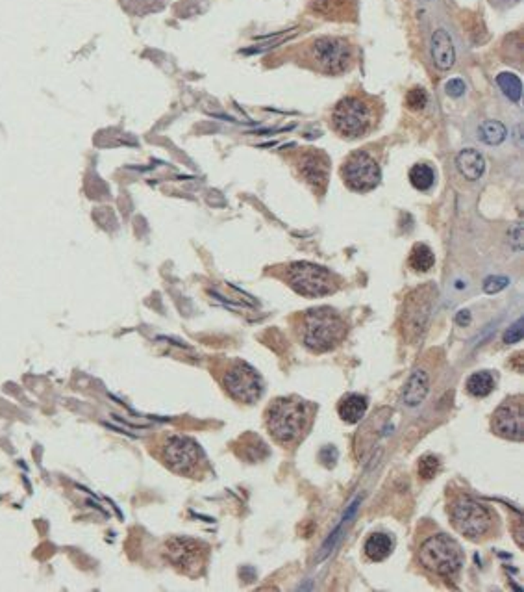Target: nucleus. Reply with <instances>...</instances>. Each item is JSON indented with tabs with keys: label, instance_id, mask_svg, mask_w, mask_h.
Listing matches in <instances>:
<instances>
[{
	"label": "nucleus",
	"instance_id": "f257e3e1",
	"mask_svg": "<svg viewBox=\"0 0 524 592\" xmlns=\"http://www.w3.org/2000/svg\"><path fill=\"white\" fill-rule=\"evenodd\" d=\"M346 337V323L339 312L330 307L306 310L300 316V338L313 353H326Z\"/></svg>",
	"mask_w": 524,
	"mask_h": 592
},
{
	"label": "nucleus",
	"instance_id": "f03ea898",
	"mask_svg": "<svg viewBox=\"0 0 524 592\" xmlns=\"http://www.w3.org/2000/svg\"><path fill=\"white\" fill-rule=\"evenodd\" d=\"M380 108L367 95H346L332 111V127L345 140L367 136L380 121Z\"/></svg>",
	"mask_w": 524,
	"mask_h": 592
},
{
	"label": "nucleus",
	"instance_id": "7ed1b4c3",
	"mask_svg": "<svg viewBox=\"0 0 524 592\" xmlns=\"http://www.w3.org/2000/svg\"><path fill=\"white\" fill-rule=\"evenodd\" d=\"M310 406L300 397H278L267 406L265 424L272 438L280 444L300 440L310 425Z\"/></svg>",
	"mask_w": 524,
	"mask_h": 592
},
{
	"label": "nucleus",
	"instance_id": "20e7f679",
	"mask_svg": "<svg viewBox=\"0 0 524 592\" xmlns=\"http://www.w3.org/2000/svg\"><path fill=\"white\" fill-rule=\"evenodd\" d=\"M306 62L324 75H341L354 64V47L343 37H317L306 47Z\"/></svg>",
	"mask_w": 524,
	"mask_h": 592
},
{
	"label": "nucleus",
	"instance_id": "39448f33",
	"mask_svg": "<svg viewBox=\"0 0 524 592\" xmlns=\"http://www.w3.org/2000/svg\"><path fill=\"white\" fill-rule=\"evenodd\" d=\"M283 280L304 297H323L339 288V279L326 267L311 262H291L283 269Z\"/></svg>",
	"mask_w": 524,
	"mask_h": 592
},
{
	"label": "nucleus",
	"instance_id": "423d86ee",
	"mask_svg": "<svg viewBox=\"0 0 524 592\" xmlns=\"http://www.w3.org/2000/svg\"><path fill=\"white\" fill-rule=\"evenodd\" d=\"M419 561L428 572H432L441 577H454L460 574L463 566V552L460 544L449 535H433L424 540L419 550Z\"/></svg>",
	"mask_w": 524,
	"mask_h": 592
},
{
	"label": "nucleus",
	"instance_id": "0eeeda50",
	"mask_svg": "<svg viewBox=\"0 0 524 592\" xmlns=\"http://www.w3.org/2000/svg\"><path fill=\"white\" fill-rule=\"evenodd\" d=\"M449 514L454 528L467 539L478 540L489 533L493 528V517L489 509L469 494H456L450 499Z\"/></svg>",
	"mask_w": 524,
	"mask_h": 592
},
{
	"label": "nucleus",
	"instance_id": "6e6552de",
	"mask_svg": "<svg viewBox=\"0 0 524 592\" xmlns=\"http://www.w3.org/2000/svg\"><path fill=\"white\" fill-rule=\"evenodd\" d=\"M438 297V288L433 285H422L404 299L402 307V332L408 342L421 340L432 320L433 305Z\"/></svg>",
	"mask_w": 524,
	"mask_h": 592
},
{
	"label": "nucleus",
	"instance_id": "1a4fd4ad",
	"mask_svg": "<svg viewBox=\"0 0 524 592\" xmlns=\"http://www.w3.org/2000/svg\"><path fill=\"white\" fill-rule=\"evenodd\" d=\"M341 177L352 192L365 193L380 184L382 171L375 156L367 151H354L341 168Z\"/></svg>",
	"mask_w": 524,
	"mask_h": 592
},
{
	"label": "nucleus",
	"instance_id": "9d476101",
	"mask_svg": "<svg viewBox=\"0 0 524 592\" xmlns=\"http://www.w3.org/2000/svg\"><path fill=\"white\" fill-rule=\"evenodd\" d=\"M225 388L234 400L241 403H254L259 400V395L263 392V383L256 370L248 366L245 362H236L234 366L225 373Z\"/></svg>",
	"mask_w": 524,
	"mask_h": 592
},
{
	"label": "nucleus",
	"instance_id": "9b49d317",
	"mask_svg": "<svg viewBox=\"0 0 524 592\" xmlns=\"http://www.w3.org/2000/svg\"><path fill=\"white\" fill-rule=\"evenodd\" d=\"M200 459V449L195 442L185 436H171L163 446V460L171 470L189 474Z\"/></svg>",
	"mask_w": 524,
	"mask_h": 592
},
{
	"label": "nucleus",
	"instance_id": "f8f14e48",
	"mask_svg": "<svg viewBox=\"0 0 524 592\" xmlns=\"http://www.w3.org/2000/svg\"><path fill=\"white\" fill-rule=\"evenodd\" d=\"M297 168L300 177L317 193L326 190L330 179V160L323 151H302L297 158Z\"/></svg>",
	"mask_w": 524,
	"mask_h": 592
},
{
	"label": "nucleus",
	"instance_id": "ddd939ff",
	"mask_svg": "<svg viewBox=\"0 0 524 592\" xmlns=\"http://www.w3.org/2000/svg\"><path fill=\"white\" fill-rule=\"evenodd\" d=\"M493 431L502 438L521 440L523 438V403L521 397L504 401L493 414Z\"/></svg>",
	"mask_w": 524,
	"mask_h": 592
},
{
	"label": "nucleus",
	"instance_id": "4468645a",
	"mask_svg": "<svg viewBox=\"0 0 524 592\" xmlns=\"http://www.w3.org/2000/svg\"><path fill=\"white\" fill-rule=\"evenodd\" d=\"M167 555L174 564H178L182 568H189V566L200 564L202 550L195 540L174 539L167 544Z\"/></svg>",
	"mask_w": 524,
	"mask_h": 592
},
{
	"label": "nucleus",
	"instance_id": "2eb2a0df",
	"mask_svg": "<svg viewBox=\"0 0 524 592\" xmlns=\"http://www.w3.org/2000/svg\"><path fill=\"white\" fill-rule=\"evenodd\" d=\"M432 60L439 71L452 69L456 62V48L449 32L438 30L432 35Z\"/></svg>",
	"mask_w": 524,
	"mask_h": 592
},
{
	"label": "nucleus",
	"instance_id": "dca6fc26",
	"mask_svg": "<svg viewBox=\"0 0 524 592\" xmlns=\"http://www.w3.org/2000/svg\"><path fill=\"white\" fill-rule=\"evenodd\" d=\"M456 165L467 180H478L485 171V158L474 149H463L456 158Z\"/></svg>",
	"mask_w": 524,
	"mask_h": 592
},
{
	"label": "nucleus",
	"instance_id": "f3484780",
	"mask_svg": "<svg viewBox=\"0 0 524 592\" xmlns=\"http://www.w3.org/2000/svg\"><path fill=\"white\" fill-rule=\"evenodd\" d=\"M367 411V397L359 394H346L337 405V413L346 424H357Z\"/></svg>",
	"mask_w": 524,
	"mask_h": 592
},
{
	"label": "nucleus",
	"instance_id": "a211bd4d",
	"mask_svg": "<svg viewBox=\"0 0 524 592\" xmlns=\"http://www.w3.org/2000/svg\"><path fill=\"white\" fill-rule=\"evenodd\" d=\"M428 386H430V381H428L427 373L422 372V370L413 372V375L409 377L408 384H406V388H404V403L408 406L421 405L428 394Z\"/></svg>",
	"mask_w": 524,
	"mask_h": 592
},
{
	"label": "nucleus",
	"instance_id": "6ab92c4d",
	"mask_svg": "<svg viewBox=\"0 0 524 592\" xmlns=\"http://www.w3.org/2000/svg\"><path fill=\"white\" fill-rule=\"evenodd\" d=\"M393 552V540L389 535L386 533H375L371 535L367 542H365V555L375 561V563H380L384 559H387Z\"/></svg>",
	"mask_w": 524,
	"mask_h": 592
},
{
	"label": "nucleus",
	"instance_id": "aec40b11",
	"mask_svg": "<svg viewBox=\"0 0 524 592\" xmlns=\"http://www.w3.org/2000/svg\"><path fill=\"white\" fill-rule=\"evenodd\" d=\"M408 262L409 267L417 273H427L436 264V256H433V251L427 244H415L411 253H409Z\"/></svg>",
	"mask_w": 524,
	"mask_h": 592
},
{
	"label": "nucleus",
	"instance_id": "412c9836",
	"mask_svg": "<svg viewBox=\"0 0 524 592\" xmlns=\"http://www.w3.org/2000/svg\"><path fill=\"white\" fill-rule=\"evenodd\" d=\"M478 136L480 141H484L485 145H500L507 138V128L504 127V123L489 119L480 125Z\"/></svg>",
	"mask_w": 524,
	"mask_h": 592
},
{
	"label": "nucleus",
	"instance_id": "4be33fe9",
	"mask_svg": "<svg viewBox=\"0 0 524 592\" xmlns=\"http://www.w3.org/2000/svg\"><path fill=\"white\" fill-rule=\"evenodd\" d=\"M409 182L415 190L428 192L436 182V171L428 163H415L413 168L409 169Z\"/></svg>",
	"mask_w": 524,
	"mask_h": 592
},
{
	"label": "nucleus",
	"instance_id": "5701e85b",
	"mask_svg": "<svg viewBox=\"0 0 524 592\" xmlns=\"http://www.w3.org/2000/svg\"><path fill=\"white\" fill-rule=\"evenodd\" d=\"M467 392L474 397H485L495 388V377L489 372H476L467 379Z\"/></svg>",
	"mask_w": 524,
	"mask_h": 592
},
{
	"label": "nucleus",
	"instance_id": "b1692460",
	"mask_svg": "<svg viewBox=\"0 0 524 592\" xmlns=\"http://www.w3.org/2000/svg\"><path fill=\"white\" fill-rule=\"evenodd\" d=\"M348 4L346 0H315L313 12L326 19H345Z\"/></svg>",
	"mask_w": 524,
	"mask_h": 592
},
{
	"label": "nucleus",
	"instance_id": "393cba45",
	"mask_svg": "<svg viewBox=\"0 0 524 592\" xmlns=\"http://www.w3.org/2000/svg\"><path fill=\"white\" fill-rule=\"evenodd\" d=\"M496 84L502 89V93L513 102H518L523 97V84L518 80V76H515L513 73H500L496 76Z\"/></svg>",
	"mask_w": 524,
	"mask_h": 592
},
{
	"label": "nucleus",
	"instance_id": "a878e982",
	"mask_svg": "<svg viewBox=\"0 0 524 592\" xmlns=\"http://www.w3.org/2000/svg\"><path fill=\"white\" fill-rule=\"evenodd\" d=\"M428 105V93L424 87H411L408 93H406V106H408L411 111H421L424 110Z\"/></svg>",
	"mask_w": 524,
	"mask_h": 592
},
{
	"label": "nucleus",
	"instance_id": "bb28decb",
	"mask_svg": "<svg viewBox=\"0 0 524 592\" xmlns=\"http://www.w3.org/2000/svg\"><path fill=\"white\" fill-rule=\"evenodd\" d=\"M439 468H441V463H439L438 457H433V455H424V457H421V460H419V465H417L419 477L424 479V481L433 479V477L438 476Z\"/></svg>",
	"mask_w": 524,
	"mask_h": 592
},
{
	"label": "nucleus",
	"instance_id": "cd10ccee",
	"mask_svg": "<svg viewBox=\"0 0 524 592\" xmlns=\"http://www.w3.org/2000/svg\"><path fill=\"white\" fill-rule=\"evenodd\" d=\"M507 285H509V279L495 275V277H487V279H485L484 290L487 291V294H496V291L504 290Z\"/></svg>",
	"mask_w": 524,
	"mask_h": 592
},
{
	"label": "nucleus",
	"instance_id": "c85d7f7f",
	"mask_svg": "<svg viewBox=\"0 0 524 592\" xmlns=\"http://www.w3.org/2000/svg\"><path fill=\"white\" fill-rule=\"evenodd\" d=\"M445 91H447L450 97L458 99V97H461V95L465 93V82L461 80V78H452V80H449L447 84H445Z\"/></svg>",
	"mask_w": 524,
	"mask_h": 592
},
{
	"label": "nucleus",
	"instance_id": "c756f323",
	"mask_svg": "<svg viewBox=\"0 0 524 592\" xmlns=\"http://www.w3.org/2000/svg\"><path fill=\"white\" fill-rule=\"evenodd\" d=\"M523 338V320L515 321L509 329H507V332L504 334V342L506 343H515L518 342Z\"/></svg>",
	"mask_w": 524,
	"mask_h": 592
},
{
	"label": "nucleus",
	"instance_id": "7c9ffc66",
	"mask_svg": "<svg viewBox=\"0 0 524 592\" xmlns=\"http://www.w3.org/2000/svg\"><path fill=\"white\" fill-rule=\"evenodd\" d=\"M456 323L458 325H469L471 323V312L469 310H460L456 316Z\"/></svg>",
	"mask_w": 524,
	"mask_h": 592
},
{
	"label": "nucleus",
	"instance_id": "2f4dec72",
	"mask_svg": "<svg viewBox=\"0 0 524 592\" xmlns=\"http://www.w3.org/2000/svg\"><path fill=\"white\" fill-rule=\"evenodd\" d=\"M513 2H517V0H513Z\"/></svg>",
	"mask_w": 524,
	"mask_h": 592
}]
</instances>
